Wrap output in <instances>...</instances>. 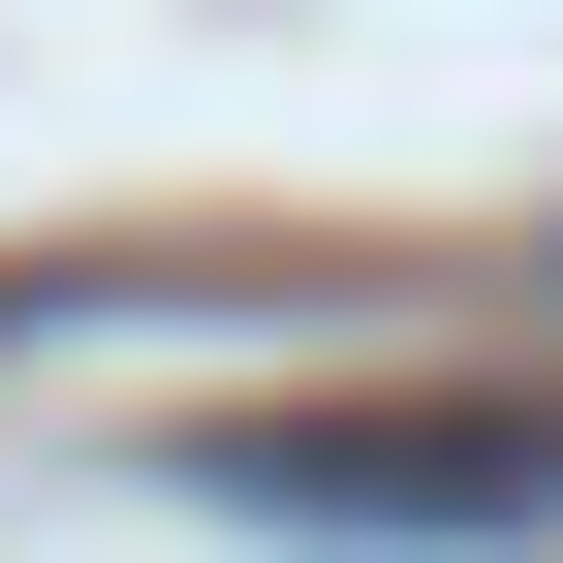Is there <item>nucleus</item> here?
I'll return each instance as SVG.
<instances>
[{
  "label": "nucleus",
  "instance_id": "1",
  "mask_svg": "<svg viewBox=\"0 0 563 563\" xmlns=\"http://www.w3.org/2000/svg\"><path fill=\"white\" fill-rule=\"evenodd\" d=\"M188 501L220 532H344V563H532L563 532V344L532 376H344V407H188Z\"/></svg>",
  "mask_w": 563,
  "mask_h": 563
}]
</instances>
